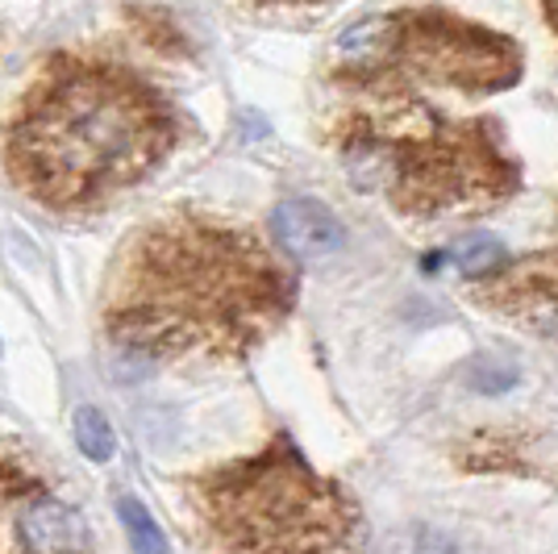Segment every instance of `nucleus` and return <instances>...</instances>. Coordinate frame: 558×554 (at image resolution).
Wrapping results in <instances>:
<instances>
[{
	"instance_id": "1",
	"label": "nucleus",
	"mask_w": 558,
	"mask_h": 554,
	"mask_svg": "<svg viewBox=\"0 0 558 554\" xmlns=\"http://www.w3.org/2000/svg\"><path fill=\"white\" fill-rule=\"evenodd\" d=\"M296 279L246 226L171 213L138 230L105 292V329L142 363H230L292 313Z\"/></svg>"
},
{
	"instance_id": "2",
	"label": "nucleus",
	"mask_w": 558,
	"mask_h": 554,
	"mask_svg": "<svg viewBox=\"0 0 558 554\" xmlns=\"http://www.w3.org/2000/svg\"><path fill=\"white\" fill-rule=\"evenodd\" d=\"M180 113L167 88L109 55H59L34 75L4 130V162L54 213L109 205L171 155Z\"/></svg>"
},
{
	"instance_id": "3",
	"label": "nucleus",
	"mask_w": 558,
	"mask_h": 554,
	"mask_svg": "<svg viewBox=\"0 0 558 554\" xmlns=\"http://www.w3.org/2000/svg\"><path fill=\"white\" fill-rule=\"evenodd\" d=\"M333 150L359 192L417 221L488 208L517 188L488 121L450 117L409 88H347Z\"/></svg>"
},
{
	"instance_id": "4",
	"label": "nucleus",
	"mask_w": 558,
	"mask_h": 554,
	"mask_svg": "<svg viewBox=\"0 0 558 554\" xmlns=\"http://www.w3.org/2000/svg\"><path fill=\"white\" fill-rule=\"evenodd\" d=\"M209 554H367V526L338 480L288 438L187 480Z\"/></svg>"
},
{
	"instance_id": "5",
	"label": "nucleus",
	"mask_w": 558,
	"mask_h": 554,
	"mask_svg": "<svg viewBox=\"0 0 558 554\" xmlns=\"http://www.w3.org/2000/svg\"><path fill=\"white\" fill-rule=\"evenodd\" d=\"M338 93L347 88H409V93L488 96L521 80V50L484 25L446 9H392L350 22L329 50Z\"/></svg>"
},
{
	"instance_id": "6",
	"label": "nucleus",
	"mask_w": 558,
	"mask_h": 554,
	"mask_svg": "<svg viewBox=\"0 0 558 554\" xmlns=\"http://www.w3.org/2000/svg\"><path fill=\"white\" fill-rule=\"evenodd\" d=\"M0 554H96L80 508L22 446H0Z\"/></svg>"
},
{
	"instance_id": "7",
	"label": "nucleus",
	"mask_w": 558,
	"mask_h": 554,
	"mask_svg": "<svg viewBox=\"0 0 558 554\" xmlns=\"http://www.w3.org/2000/svg\"><path fill=\"white\" fill-rule=\"evenodd\" d=\"M480 301L505 313L509 322L558 342V254L521 258L484 279Z\"/></svg>"
},
{
	"instance_id": "8",
	"label": "nucleus",
	"mask_w": 558,
	"mask_h": 554,
	"mask_svg": "<svg viewBox=\"0 0 558 554\" xmlns=\"http://www.w3.org/2000/svg\"><path fill=\"white\" fill-rule=\"evenodd\" d=\"M271 233L283 251L301 263H326L347 246L342 221L313 196H292L271 213Z\"/></svg>"
},
{
	"instance_id": "9",
	"label": "nucleus",
	"mask_w": 558,
	"mask_h": 554,
	"mask_svg": "<svg viewBox=\"0 0 558 554\" xmlns=\"http://www.w3.org/2000/svg\"><path fill=\"white\" fill-rule=\"evenodd\" d=\"M117 517L134 554H167V533L159 530V521L146 513L138 496H117Z\"/></svg>"
},
{
	"instance_id": "10",
	"label": "nucleus",
	"mask_w": 558,
	"mask_h": 554,
	"mask_svg": "<svg viewBox=\"0 0 558 554\" xmlns=\"http://www.w3.org/2000/svg\"><path fill=\"white\" fill-rule=\"evenodd\" d=\"M71 434H75V446L84 450V459L109 462L117 455V430H113V421L100 413V409H93V405L75 409Z\"/></svg>"
},
{
	"instance_id": "11",
	"label": "nucleus",
	"mask_w": 558,
	"mask_h": 554,
	"mask_svg": "<svg viewBox=\"0 0 558 554\" xmlns=\"http://www.w3.org/2000/svg\"><path fill=\"white\" fill-rule=\"evenodd\" d=\"M454 267L463 272L466 279H488L505 267V246L488 238V233H471L454 246Z\"/></svg>"
},
{
	"instance_id": "12",
	"label": "nucleus",
	"mask_w": 558,
	"mask_h": 554,
	"mask_svg": "<svg viewBox=\"0 0 558 554\" xmlns=\"http://www.w3.org/2000/svg\"><path fill=\"white\" fill-rule=\"evenodd\" d=\"M251 4H263V9H296V4H329V0H251Z\"/></svg>"
},
{
	"instance_id": "13",
	"label": "nucleus",
	"mask_w": 558,
	"mask_h": 554,
	"mask_svg": "<svg viewBox=\"0 0 558 554\" xmlns=\"http://www.w3.org/2000/svg\"><path fill=\"white\" fill-rule=\"evenodd\" d=\"M421 554H454V546L438 538V542H425V546H421Z\"/></svg>"
},
{
	"instance_id": "14",
	"label": "nucleus",
	"mask_w": 558,
	"mask_h": 554,
	"mask_svg": "<svg viewBox=\"0 0 558 554\" xmlns=\"http://www.w3.org/2000/svg\"><path fill=\"white\" fill-rule=\"evenodd\" d=\"M542 9H546V22L555 25V34H558V0H542Z\"/></svg>"
}]
</instances>
